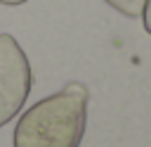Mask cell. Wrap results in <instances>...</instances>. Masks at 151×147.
Wrapping results in <instances>:
<instances>
[{
	"label": "cell",
	"instance_id": "cell-5",
	"mask_svg": "<svg viewBox=\"0 0 151 147\" xmlns=\"http://www.w3.org/2000/svg\"><path fill=\"white\" fill-rule=\"evenodd\" d=\"M24 2H28V0H0V5H9V7H14V5H24Z\"/></svg>",
	"mask_w": 151,
	"mask_h": 147
},
{
	"label": "cell",
	"instance_id": "cell-1",
	"mask_svg": "<svg viewBox=\"0 0 151 147\" xmlns=\"http://www.w3.org/2000/svg\"><path fill=\"white\" fill-rule=\"evenodd\" d=\"M87 100L90 92L83 83H68L35 102L14 126V147H80Z\"/></svg>",
	"mask_w": 151,
	"mask_h": 147
},
{
	"label": "cell",
	"instance_id": "cell-2",
	"mask_svg": "<svg viewBox=\"0 0 151 147\" xmlns=\"http://www.w3.org/2000/svg\"><path fill=\"white\" fill-rule=\"evenodd\" d=\"M33 85L26 52L9 33H0V128L24 107Z\"/></svg>",
	"mask_w": 151,
	"mask_h": 147
},
{
	"label": "cell",
	"instance_id": "cell-4",
	"mask_svg": "<svg viewBox=\"0 0 151 147\" xmlns=\"http://www.w3.org/2000/svg\"><path fill=\"white\" fill-rule=\"evenodd\" d=\"M142 17H144V28L151 33V0L144 2V9H142Z\"/></svg>",
	"mask_w": 151,
	"mask_h": 147
},
{
	"label": "cell",
	"instance_id": "cell-3",
	"mask_svg": "<svg viewBox=\"0 0 151 147\" xmlns=\"http://www.w3.org/2000/svg\"><path fill=\"white\" fill-rule=\"evenodd\" d=\"M104 2H109L113 9H118L120 14H125V17H139L142 14V9H144V2L146 0H104Z\"/></svg>",
	"mask_w": 151,
	"mask_h": 147
}]
</instances>
